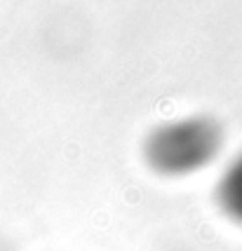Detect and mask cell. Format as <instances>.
Wrapping results in <instances>:
<instances>
[{
	"instance_id": "2",
	"label": "cell",
	"mask_w": 242,
	"mask_h": 251,
	"mask_svg": "<svg viewBox=\"0 0 242 251\" xmlns=\"http://www.w3.org/2000/svg\"><path fill=\"white\" fill-rule=\"evenodd\" d=\"M219 204L235 223L242 226V155L235 157L219 181Z\"/></svg>"
},
{
	"instance_id": "1",
	"label": "cell",
	"mask_w": 242,
	"mask_h": 251,
	"mask_svg": "<svg viewBox=\"0 0 242 251\" xmlns=\"http://www.w3.org/2000/svg\"><path fill=\"white\" fill-rule=\"evenodd\" d=\"M221 127L209 118H181L165 122L146 139V162L158 174L186 176L207 167L221 151Z\"/></svg>"
}]
</instances>
